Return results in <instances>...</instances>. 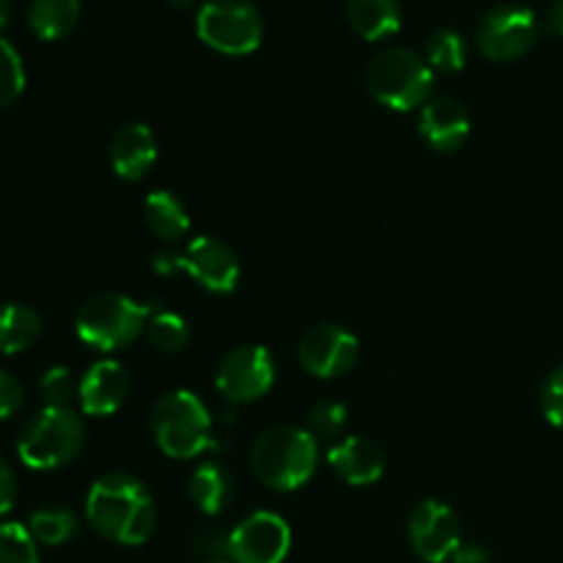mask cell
Masks as SVG:
<instances>
[{"mask_svg":"<svg viewBox=\"0 0 563 563\" xmlns=\"http://www.w3.org/2000/svg\"><path fill=\"white\" fill-rule=\"evenodd\" d=\"M86 517L99 537L135 548L154 533L157 506L137 478L126 473H110L88 489Z\"/></svg>","mask_w":563,"mask_h":563,"instance_id":"cell-1","label":"cell"},{"mask_svg":"<svg viewBox=\"0 0 563 563\" xmlns=\"http://www.w3.org/2000/svg\"><path fill=\"white\" fill-rule=\"evenodd\" d=\"M319 465V443L308 429L269 427L251 449V467L262 484L278 493H291L311 482Z\"/></svg>","mask_w":563,"mask_h":563,"instance_id":"cell-2","label":"cell"},{"mask_svg":"<svg viewBox=\"0 0 563 563\" xmlns=\"http://www.w3.org/2000/svg\"><path fill=\"white\" fill-rule=\"evenodd\" d=\"M152 432L163 454L174 460H192L214 449L212 416L190 390H170L154 405Z\"/></svg>","mask_w":563,"mask_h":563,"instance_id":"cell-3","label":"cell"},{"mask_svg":"<svg viewBox=\"0 0 563 563\" xmlns=\"http://www.w3.org/2000/svg\"><path fill=\"white\" fill-rule=\"evenodd\" d=\"M366 86L377 102L390 110H412L429 102L434 71L421 55L407 47H388L372 58Z\"/></svg>","mask_w":563,"mask_h":563,"instance_id":"cell-4","label":"cell"},{"mask_svg":"<svg viewBox=\"0 0 563 563\" xmlns=\"http://www.w3.org/2000/svg\"><path fill=\"white\" fill-rule=\"evenodd\" d=\"M152 308L130 300L115 291L88 297L75 319V330L82 344L99 352H113L130 346L146 330Z\"/></svg>","mask_w":563,"mask_h":563,"instance_id":"cell-5","label":"cell"},{"mask_svg":"<svg viewBox=\"0 0 563 563\" xmlns=\"http://www.w3.org/2000/svg\"><path fill=\"white\" fill-rule=\"evenodd\" d=\"M82 421L71 407H44L22 427L16 454L33 471H55L82 449Z\"/></svg>","mask_w":563,"mask_h":563,"instance_id":"cell-6","label":"cell"},{"mask_svg":"<svg viewBox=\"0 0 563 563\" xmlns=\"http://www.w3.org/2000/svg\"><path fill=\"white\" fill-rule=\"evenodd\" d=\"M196 31L218 53L247 55L262 44L264 20L251 0H207L198 9Z\"/></svg>","mask_w":563,"mask_h":563,"instance_id":"cell-7","label":"cell"},{"mask_svg":"<svg viewBox=\"0 0 563 563\" xmlns=\"http://www.w3.org/2000/svg\"><path fill=\"white\" fill-rule=\"evenodd\" d=\"M152 267L159 275L187 273L198 286L214 291V295H229L240 280V262H236L234 251L214 236H196L185 247V253L159 251Z\"/></svg>","mask_w":563,"mask_h":563,"instance_id":"cell-8","label":"cell"},{"mask_svg":"<svg viewBox=\"0 0 563 563\" xmlns=\"http://www.w3.org/2000/svg\"><path fill=\"white\" fill-rule=\"evenodd\" d=\"M478 47L493 60H515L539 38V20L528 5H495L478 22Z\"/></svg>","mask_w":563,"mask_h":563,"instance_id":"cell-9","label":"cell"},{"mask_svg":"<svg viewBox=\"0 0 563 563\" xmlns=\"http://www.w3.org/2000/svg\"><path fill=\"white\" fill-rule=\"evenodd\" d=\"M291 548V531L275 511H256L229 533L231 563H284Z\"/></svg>","mask_w":563,"mask_h":563,"instance_id":"cell-10","label":"cell"},{"mask_svg":"<svg viewBox=\"0 0 563 563\" xmlns=\"http://www.w3.org/2000/svg\"><path fill=\"white\" fill-rule=\"evenodd\" d=\"M275 383V361L267 346H236L223 357L218 368L220 394L231 401H256L264 394H269Z\"/></svg>","mask_w":563,"mask_h":563,"instance_id":"cell-11","label":"cell"},{"mask_svg":"<svg viewBox=\"0 0 563 563\" xmlns=\"http://www.w3.org/2000/svg\"><path fill=\"white\" fill-rule=\"evenodd\" d=\"M361 355V344L350 330L339 324H317L297 344L302 368L319 379H333L350 372Z\"/></svg>","mask_w":563,"mask_h":563,"instance_id":"cell-12","label":"cell"},{"mask_svg":"<svg viewBox=\"0 0 563 563\" xmlns=\"http://www.w3.org/2000/svg\"><path fill=\"white\" fill-rule=\"evenodd\" d=\"M410 544L427 563H449L462 548L460 520L454 509L440 500H423L410 515Z\"/></svg>","mask_w":563,"mask_h":563,"instance_id":"cell-13","label":"cell"},{"mask_svg":"<svg viewBox=\"0 0 563 563\" xmlns=\"http://www.w3.org/2000/svg\"><path fill=\"white\" fill-rule=\"evenodd\" d=\"M130 394V374L119 361H99L82 374L77 399L86 416H113Z\"/></svg>","mask_w":563,"mask_h":563,"instance_id":"cell-14","label":"cell"},{"mask_svg":"<svg viewBox=\"0 0 563 563\" xmlns=\"http://www.w3.org/2000/svg\"><path fill=\"white\" fill-rule=\"evenodd\" d=\"M471 135V115L467 108L454 97H432L423 104L421 137L434 152L451 154Z\"/></svg>","mask_w":563,"mask_h":563,"instance_id":"cell-15","label":"cell"},{"mask_svg":"<svg viewBox=\"0 0 563 563\" xmlns=\"http://www.w3.org/2000/svg\"><path fill=\"white\" fill-rule=\"evenodd\" d=\"M328 465L333 467L341 482L352 487H366L383 478L385 454L374 440L344 438L328 451Z\"/></svg>","mask_w":563,"mask_h":563,"instance_id":"cell-16","label":"cell"},{"mask_svg":"<svg viewBox=\"0 0 563 563\" xmlns=\"http://www.w3.org/2000/svg\"><path fill=\"white\" fill-rule=\"evenodd\" d=\"M154 159H157V141H154V132L141 121L119 126L110 137V163L121 179H143Z\"/></svg>","mask_w":563,"mask_h":563,"instance_id":"cell-17","label":"cell"},{"mask_svg":"<svg viewBox=\"0 0 563 563\" xmlns=\"http://www.w3.org/2000/svg\"><path fill=\"white\" fill-rule=\"evenodd\" d=\"M346 20L366 42L394 36L401 27V9L396 0H346Z\"/></svg>","mask_w":563,"mask_h":563,"instance_id":"cell-18","label":"cell"},{"mask_svg":"<svg viewBox=\"0 0 563 563\" xmlns=\"http://www.w3.org/2000/svg\"><path fill=\"white\" fill-rule=\"evenodd\" d=\"M143 218H146L148 229L165 242L181 240L190 231V218H187L185 203L168 190L148 192L146 201H143Z\"/></svg>","mask_w":563,"mask_h":563,"instance_id":"cell-19","label":"cell"},{"mask_svg":"<svg viewBox=\"0 0 563 563\" xmlns=\"http://www.w3.org/2000/svg\"><path fill=\"white\" fill-rule=\"evenodd\" d=\"M77 20H80V0H33L27 9V25L44 42L69 36Z\"/></svg>","mask_w":563,"mask_h":563,"instance_id":"cell-20","label":"cell"},{"mask_svg":"<svg viewBox=\"0 0 563 563\" xmlns=\"http://www.w3.org/2000/svg\"><path fill=\"white\" fill-rule=\"evenodd\" d=\"M42 333V317L31 306L9 302L0 306V355H16L27 350Z\"/></svg>","mask_w":563,"mask_h":563,"instance_id":"cell-21","label":"cell"},{"mask_svg":"<svg viewBox=\"0 0 563 563\" xmlns=\"http://www.w3.org/2000/svg\"><path fill=\"white\" fill-rule=\"evenodd\" d=\"M190 498L203 515H220L231 498V482L214 462H203L190 476Z\"/></svg>","mask_w":563,"mask_h":563,"instance_id":"cell-22","label":"cell"},{"mask_svg":"<svg viewBox=\"0 0 563 563\" xmlns=\"http://www.w3.org/2000/svg\"><path fill=\"white\" fill-rule=\"evenodd\" d=\"M27 531L38 544L58 548V544H66L77 533V517L64 506H44V509H36L31 515Z\"/></svg>","mask_w":563,"mask_h":563,"instance_id":"cell-23","label":"cell"},{"mask_svg":"<svg viewBox=\"0 0 563 563\" xmlns=\"http://www.w3.org/2000/svg\"><path fill=\"white\" fill-rule=\"evenodd\" d=\"M467 60V42L454 27H440L427 38V64L432 71H460Z\"/></svg>","mask_w":563,"mask_h":563,"instance_id":"cell-24","label":"cell"},{"mask_svg":"<svg viewBox=\"0 0 563 563\" xmlns=\"http://www.w3.org/2000/svg\"><path fill=\"white\" fill-rule=\"evenodd\" d=\"M146 339L154 350L179 352L185 350L187 341H190V328H187V322L179 317V313L159 311V313H152V319H148Z\"/></svg>","mask_w":563,"mask_h":563,"instance_id":"cell-25","label":"cell"},{"mask_svg":"<svg viewBox=\"0 0 563 563\" xmlns=\"http://www.w3.org/2000/svg\"><path fill=\"white\" fill-rule=\"evenodd\" d=\"M25 88V66L11 42L0 38V108H9Z\"/></svg>","mask_w":563,"mask_h":563,"instance_id":"cell-26","label":"cell"},{"mask_svg":"<svg viewBox=\"0 0 563 563\" xmlns=\"http://www.w3.org/2000/svg\"><path fill=\"white\" fill-rule=\"evenodd\" d=\"M0 563H38L36 539L20 522L0 526Z\"/></svg>","mask_w":563,"mask_h":563,"instance_id":"cell-27","label":"cell"},{"mask_svg":"<svg viewBox=\"0 0 563 563\" xmlns=\"http://www.w3.org/2000/svg\"><path fill=\"white\" fill-rule=\"evenodd\" d=\"M38 390H42V399L47 401V407H69L71 399L77 396V390H80V385L75 383L69 368L53 366L44 372L42 379H38Z\"/></svg>","mask_w":563,"mask_h":563,"instance_id":"cell-28","label":"cell"},{"mask_svg":"<svg viewBox=\"0 0 563 563\" xmlns=\"http://www.w3.org/2000/svg\"><path fill=\"white\" fill-rule=\"evenodd\" d=\"M346 427V407L339 401H319L308 412V432L317 440H333L344 432Z\"/></svg>","mask_w":563,"mask_h":563,"instance_id":"cell-29","label":"cell"},{"mask_svg":"<svg viewBox=\"0 0 563 563\" xmlns=\"http://www.w3.org/2000/svg\"><path fill=\"white\" fill-rule=\"evenodd\" d=\"M542 412L553 427L563 429V366L555 368L542 388Z\"/></svg>","mask_w":563,"mask_h":563,"instance_id":"cell-30","label":"cell"},{"mask_svg":"<svg viewBox=\"0 0 563 563\" xmlns=\"http://www.w3.org/2000/svg\"><path fill=\"white\" fill-rule=\"evenodd\" d=\"M22 405H25V390H22L20 379L0 368V421L14 416Z\"/></svg>","mask_w":563,"mask_h":563,"instance_id":"cell-31","label":"cell"},{"mask_svg":"<svg viewBox=\"0 0 563 563\" xmlns=\"http://www.w3.org/2000/svg\"><path fill=\"white\" fill-rule=\"evenodd\" d=\"M14 498H16L14 471H11V467L0 460V515H5V511L14 506Z\"/></svg>","mask_w":563,"mask_h":563,"instance_id":"cell-32","label":"cell"},{"mask_svg":"<svg viewBox=\"0 0 563 563\" xmlns=\"http://www.w3.org/2000/svg\"><path fill=\"white\" fill-rule=\"evenodd\" d=\"M449 563H489V555L482 548H476V544H467V548L456 550Z\"/></svg>","mask_w":563,"mask_h":563,"instance_id":"cell-33","label":"cell"},{"mask_svg":"<svg viewBox=\"0 0 563 563\" xmlns=\"http://www.w3.org/2000/svg\"><path fill=\"white\" fill-rule=\"evenodd\" d=\"M548 27L553 33H559V36H563V0H555V3L550 5Z\"/></svg>","mask_w":563,"mask_h":563,"instance_id":"cell-34","label":"cell"},{"mask_svg":"<svg viewBox=\"0 0 563 563\" xmlns=\"http://www.w3.org/2000/svg\"><path fill=\"white\" fill-rule=\"evenodd\" d=\"M11 20V0H0V31L9 25Z\"/></svg>","mask_w":563,"mask_h":563,"instance_id":"cell-35","label":"cell"},{"mask_svg":"<svg viewBox=\"0 0 563 563\" xmlns=\"http://www.w3.org/2000/svg\"><path fill=\"white\" fill-rule=\"evenodd\" d=\"M168 3L179 5V9H187V5H192V3H196V0H168Z\"/></svg>","mask_w":563,"mask_h":563,"instance_id":"cell-36","label":"cell"},{"mask_svg":"<svg viewBox=\"0 0 563 563\" xmlns=\"http://www.w3.org/2000/svg\"><path fill=\"white\" fill-rule=\"evenodd\" d=\"M209 563H231V561H209Z\"/></svg>","mask_w":563,"mask_h":563,"instance_id":"cell-37","label":"cell"}]
</instances>
